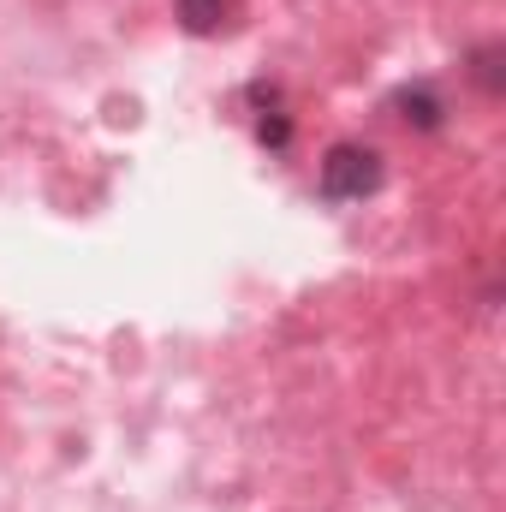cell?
<instances>
[{
	"instance_id": "6da1fadb",
	"label": "cell",
	"mask_w": 506,
	"mask_h": 512,
	"mask_svg": "<svg viewBox=\"0 0 506 512\" xmlns=\"http://www.w3.org/2000/svg\"><path fill=\"white\" fill-rule=\"evenodd\" d=\"M381 185V155L376 149H358V143H334L328 161H322V191L328 197H370Z\"/></svg>"
},
{
	"instance_id": "7a4b0ae2",
	"label": "cell",
	"mask_w": 506,
	"mask_h": 512,
	"mask_svg": "<svg viewBox=\"0 0 506 512\" xmlns=\"http://www.w3.org/2000/svg\"><path fill=\"white\" fill-rule=\"evenodd\" d=\"M227 12H233V0H179V18H185V30H191V36L221 30V24H227Z\"/></svg>"
},
{
	"instance_id": "3957f363",
	"label": "cell",
	"mask_w": 506,
	"mask_h": 512,
	"mask_svg": "<svg viewBox=\"0 0 506 512\" xmlns=\"http://www.w3.org/2000/svg\"><path fill=\"white\" fill-rule=\"evenodd\" d=\"M399 108H405V120H411V126H441V102H435V96H429V90H405V96H399Z\"/></svg>"
},
{
	"instance_id": "277c9868",
	"label": "cell",
	"mask_w": 506,
	"mask_h": 512,
	"mask_svg": "<svg viewBox=\"0 0 506 512\" xmlns=\"http://www.w3.org/2000/svg\"><path fill=\"white\" fill-rule=\"evenodd\" d=\"M262 143H286V120H262Z\"/></svg>"
}]
</instances>
